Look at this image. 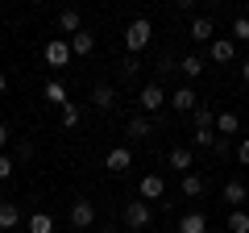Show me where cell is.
<instances>
[{
    "label": "cell",
    "instance_id": "obj_1",
    "mask_svg": "<svg viewBox=\"0 0 249 233\" xmlns=\"http://www.w3.org/2000/svg\"><path fill=\"white\" fill-rule=\"evenodd\" d=\"M191 121H196V134H191V142L199 146V150H212L216 146V113L208 104H199L196 113H191Z\"/></svg>",
    "mask_w": 249,
    "mask_h": 233
},
{
    "label": "cell",
    "instance_id": "obj_2",
    "mask_svg": "<svg viewBox=\"0 0 249 233\" xmlns=\"http://www.w3.org/2000/svg\"><path fill=\"white\" fill-rule=\"evenodd\" d=\"M150 38H154V25H150V21H145V17L129 21V29H124V50H129V54L145 50V46H150Z\"/></svg>",
    "mask_w": 249,
    "mask_h": 233
},
{
    "label": "cell",
    "instance_id": "obj_3",
    "mask_svg": "<svg viewBox=\"0 0 249 233\" xmlns=\"http://www.w3.org/2000/svg\"><path fill=\"white\" fill-rule=\"evenodd\" d=\"M150 221H154V208L145 204V200H129V204H124V225H129V229H145Z\"/></svg>",
    "mask_w": 249,
    "mask_h": 233
},
{
    "label": "cell",
    "instance_id": "obj_4",
    "mask_svg": "<svg viewBox=\"0 0 249 233\" xmlns=\"http://www.w3.org/2000/svg\"><path fill=\"white\" fill-rule=\"evenodd\" d=\"M75 54H71V38H54L46 42V67H67Z\"/></svg>",
    "mask_w": 249,
    "mask_h": 233
},
{
    "label": "cell",
    "instance_id": "obj_5",
    "mask_svg": "<svg viewBox=\"0 0 249 233\" xmlns=\"http://www.w3.org/2000/svg\"><path fill=\"white\" fill-rule=\"evenodd\" d=\"M67 216H71V229H91V221H96V204H91V200H75Z\"/></svg>",
    "mask_w": 249,
    "mask_h": 233
},
{
    "label": "cell",
    "instance_id": "obj_6",
    "mask_svg": "<svg viewBox=\"0 0 249 233\" xmlns=\"http://www.w3.org/2000/svg\"><path fill=\"white\" fill-rule=\"evenodd\" d=\"M104 167L112 171V175H121V171H129V167H133V150H129V146H112V150L104 154Z\"/></svg>",
    "mask_w": 249,
    "mask_h": 233
},
{
    "label": "cell",
    "instance_id": "obj_7",
    "mask_svg": "<svg viewBox=\"0 0 249 233\" xmlns=\"http://www.w3.org/2000/svg\"><path fill=\"white\" fill-rule=\"evenodd\" d=\"M137 104H142V113H158V108L166 104V92H162V83H145L142 96H137Z\"/></svg>",
    "mask_w": 249,
    "mask_h": 233
},
{
    "label": "cell",
    "instance_id": "obj_8",
    "mask_svg": "<svg viewBox=\"0 0 249 233\" xmlns=\"http://www.w3.org/2000/svg\"><path fill=\"white\" fill-rule=\"evenodd\" d=\"M170 104H175V113H196V108H199V96H196V88H175Z\"/></svg>",
    "mask_w": 249,
    "mask_h": 233
},
{
    "label": "cell",
    "instance_id": "obj_9",
    "mask_svg": "<svg viewBox=\"0 0 249 233\" xmlns=\"http://www.w3.org/2000/svg\"><path fill=\"white\" fill-rule=\"evenodd\" d=\"M91 104H96L100 113H112V108H116V88H108V83H96V88H91Z\"/></svg>",
    "mask_w": 249,
    "mask_h": 233
},
{
    "label": "cell",
    "instance_id": "obj_10",
    "mask_svg": "<svg viewBox=\"0 0 249 233\" xmlns=\"http://www.w3.org/2000/svg\"><path fill=\"white\" fill-rule=\"evenodd\" d=\"M220 196H224V204H229V208H241L249 200V192H245V183H241V179H229L220 188Z\"/></svg>",
    "mask_w": 249,
    "mask_h": 233
},
{
    "label": "cell",
    "instance_id": "obj_11",
    "mask_svg": "<svg viewBox=\"0 0 249 233\" xmlns=\"http://www.w3.org/2000/svg\"><path fill=\"white\" fill-rule=\"evenodd\" d=\"M208 54H212V63H232V58H237V42H232V38H216Z\"/></svg>",
    "mask_w": 249,
    "mask_h": 233
},
{
    "label": "cell",
    "instance_id": "obj_12",
    "mask_svg": "<svg viewBox=\"0 0 249 233\" xmlns=\"http://www.w3.org/2000/svg\"><path fill=\"white\" fill-rule=\"evenodd\" d=\"M91 50H96V34H88V29H79V34L71 38V54H75V58H88Z\"/></svg>",
    "mask_w": 249,
    "mask_h": 233
},
{
    "label": "cell",
    "instance_id": "obj_13",
    "mask_svg": "<svg viewBox=\"0 0 249 233\" xmlns=\"http://www.w3.org/2000/svg\"><path fill=\"white\" fill-rule=\"evenodd\" d=\"M162 192H166V179H162V175H142V200H145V204L158 200Z\"/></svg>",
    "mask_w": 249,
    "mask_h": 233
},
{
    "label": "cell",
    "instance_id": "obj_14",
    "mask_svg": "<svg viewBox=\"0 0 249 233\" xmlns=\"http://www.w3.org/2000/svg\"><path fill=\"white\" fill-rule=\"evenodd\" d=\"M124 134L133 137V142H145V137L154 134V121H150V116H133V121L124 125Z\"/></svg>",
    "mask_w": 249,
    "mask_h": 233
},
{
    "label": "cell",
    "instance_id": "obj_15",
    "mask_svg": "<svg viewBox=\"0 0 249 233\" xmlns=\"http://www.w3.org/2000/svg\"><path fill=\"white\" fill-rule=\"evenodd\" d=\"M42 96H46V104H54V108H67V104H71V100H67V88H62L58 79H50V83H46V88H42Z\"/></svg>",
    "mask_w": 249,
    "mask_h": 233
},
{
    "label": "cell",
    "instance_id": "obj_16",
    "mask_svg": "<svg viewBox=\"0 0 249 233\" xmlns=\"http://www.w3.org/2000/svg\"><path fill=\"white\" fill-rule=\"evenodd\" d=\"M58 29H62V34H79V29H83V17H79V9H62L58 13Z\"/></svg>",
    "mask_w": 249,
    "mask_h": 233
},
{
    "label": "cell",
    "instance_id": "obj_17",
    "mask_svg": "<svg viewBox=\"0 0 249 233\" xmlns=\"http://www.w3.org/2000/svg\"><path fill=\"white\" fill-rule=\"evenodd\" d=\"M170 167H175V171H183V175H191V167H196L191 150H187V146H175V150H170Z\"/></svg>",
    "mask_w": 249,
    "mask_h": 233
},
{
    "label": "cell",
    "instance_id": "obj_18",
    "mask_svg": "<svg viewBox=\"0 0 249 233\" xmlns=\"http://www.w3.org/2000/svg\"><path fill=\"white\" fill-rule=\"evenodd\" d=\"M237 129H241V116L237 113H220V116H216V137H232Z\"/></svg>",
    "mask_w": 249,
    "mask_h": 233
},
{
    "label": "cell",
    "instance_id": "obj_19",
    "mask_svg": "<svg viewBox=\"0 0 249 233\" xmlns=\"http://www.w3.org/2000/svg\"><path fill=\"white\" fill-rule=\"evenodd\" d=\"M178 233H208V216L204 213H187L178 221Z\"/></svg>",
    "mask_w": 249,
    "mask_h": 233
},
{
    "label": "cell",
    "instance_id": "obj_20",
    "mask_svg": "<svg viewBox=\"0 0 249 233\" xmlns=\"http://www.w3.org/2000/svg\"><path fill=\"white\" fill-rule=\"evenodd\" d=\"M17 225H21V208L13 200H4L0 204V229H17Z\"/></svg>",
    "mask_w": 249,
    "mask_h": 233
},
{
    "label": "cell",
    "instance_id": "obj_21",
    "mask_svg": "<svg viewBox=\"0 0 249 233\" xmlns=\"http://www.w3.org/2000/svg\"><path fill=\"white\" fill-rule=\"evenodd\" d=\"M204 58H199V54H187V58H183V63H178V71H183L187 75V79H199V75H204Z\"/></svg>",
    "mask_w": 249,
    "mask_h": 233
},
{
    "label": "cell",
    "instance_id": "obj_22",
    "mask_svg": "<svg viewBox=\"0 0 249 233\" xmlns=\"http://www.w3.org/2000/svg\"><path fill=\"white\" fill-rule=\"evenodd\" d=\"M212 34H216L212 17H196V21H191V38H196V42H208Z\"/></svg>",
    "mask_w": 249,
    "mask_h": 233
},
{
    "label": "cell",
    "instance_id": "obj_23",
    "mask_svg": "<svg viewBox=\"0 0 249 233\" xmlns=\"http://www.w3.org/2000/svg\"><path fill=\"white\" fill-rule=\"evenodd\" d=\"M25 225H29V233H54V216L50 213H34Z\"/></svg>",
    "mask_w": 249,
    "mask_h": 233
},
{
    "label": "cell",
    "instance_id": "obj_24",
    "mask_svg": "<svg viewBox=\"0 0 249 233\" xmlns=\"http://www.w3.org/2000/svg\"><path fill=\"white\" fill-rule=\"evenodd\" d=\"M204 175H196V171H191V175H183V196H204Z\"/></svg>",
    "mask_w": 249,
    "mask_h": 233
},
{
    "label": "cell",
    "instance_id": "obj_25",
    "mask_svg": "<svg viewBox=\"0 0 249 233\" xmlns=\"http://www.w3.org/2000/svg\"><path fill=\"white\" fill-rule=\"evenodd\" d=\"M229 233H249V213L245 208H232L229 213Z\"/></svg>",
    "mask_w": 249,
    "mask_h": 233
},
{
    "label": "cell",
    "instance_id": "obj_26",
    "mask_svg": "<svg viewBox=\"0 0 249 233\" xmlns=\"http://www.w3.org/2000/svg\"><path fill=\"white\" fill-rule=\"evenodd\" d=\"M79 121H83L79 104H67V108H62V125H67V129H75V125H79Z\"/></svg>",
    "mask_w": 249,
    "mask_h": 233
},
{
    "label": "cell",
    "instance_id": "obj_27",
    "mask_svg": "<svg viewBox=\"0 0 249 233\" xmlns=\"http://www.w3.org/2000/svg\"><path fill=\"white\" fill-rule=\"evenodd\" d=\"M232 38L249 42V17H237V21H232Z\"/></svg>",
    "mask_w": 249,
    "mask_h": 233
},
{
    "label": "cell",
    "instance_id": "obj_28",
    "mask_svg": "<svg viewBox=\"0 0 249 233\" xmlns=\"http://www.w3.org/2000/svg\"><path fill=\"white\" fill-rule=\"evenodd\" d=\"M137 67H142V63H137V54H129V58L121 63V71H124V75H137Z\"/></svg>",
    "mask_w": 249,
    "mask_h": 233
},
{
    "label": "cell",
    "instance_id": "obj_29",
    "mask_svg": "<svg viewBox=\"0 0 249 233\" xmlns=\"http://www.w3.org/2000/svg\"><path fill=\"white\" fill-rule=\"evenodd\" d=\"M9 175H13V158H9V154H0V179H9Z\"/></svg>",
    "mask_w": 249,
    "mask_h": 233
},
{
    "label": "cell",
    "instance_id": "obj_30",
    "mask_svg": "<svg viewBox=\"0 0 249 233\" xmlns=\"http://www.w3.org/2000/svg\"><path fill=\"white\" fill-rule=\"evenodd\" d=\"M237 158L249 167V137H241V146H237Z\"/></svg>",
    "mask_w": 249,
    "mask_h": 233
},
{
    "label": "cell",
    "instance_id": "obj_31",
    "mask_svg": "<svg viewBox=\"0 0 249 233\" xmlns=\"http://www.w3.org/2000/svg\"><path fill=\"white\" fill-rule=\"evenodd\" d=\"M212 150H216V158H224V154H229V137H216Z\"/></svg>",
    "mask_w": 249,
    "mask_h": 233
},
{
    "label": "cell",
    "instance_id": "obj_32",
    "mask_svg": "<svg viewBox=\"0 0 249 233\" xmlns=\"http://www.w3.org/2000/svg\"><path fill=\"white\" fill-rule=\"evenodd\" d=\"M9 137H13V134H9V125L0 121V154H4V146H9Z\"/></svg>",
    "mask_w": 249,
    "mask_h": 233
},
{
    "label": "cell",
    "instance_id": "obj_33",
    "mask_svg": "<svg viewBox=\"0 0 249 233\" xmlns=\"http://www.w3.org/2000/svg\"><path fill=\"white\" fill-rule=\"evenodd\" d=\"M241 79L249 83V58H245V63H241Z\"/></svg>",
    "mask_w": 249,
    "mask_h": 233
},
{
    "label": "cell",
    "instance_id": "obj_34",
    "mask_svg": "<svg viewBox=\"0 0 249 233\" xmlns=\"http://www.w3.org/2000/svg\"><path fill=\"white\" fill-rule=\"evenodd\" d=\"M4 92H9V79H4V71H0V96H4Z\"/></svg>",
    "mask_w": 249,
    "mask_h": 233
}]
</instances>
